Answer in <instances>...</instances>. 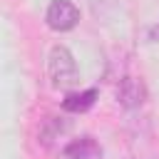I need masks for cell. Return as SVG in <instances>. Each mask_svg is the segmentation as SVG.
<instances>
[{
	"instance_id": "cell-1",
	"label": "cell",
	"mask_w": 159,
	"mask_h": 159,
	"mask_svg": "<svg viewBox=\"0 0 159 159\" xmlns=\"http://www.w3.org/2000/svg\"><path fill=\"white\" fill-rule=\"evenodd\" d=\"M47 72L52 80V87L57 89H70L80 82V72H77V62L72 57V52L65 45H55L50 50L47 57Z\"/></svg>"
},
{
	"instance_id": "cell-2",
	"label": "cell",
	"mask_w": 159,
	"mask_h": 159,
	"mask_svg": "<svg viewBox=\"0 0 159 159\" xmlns=\"http://www.w3.org/2000/svg\"><path fill=\"white\" fill-rule=\"evenodd\" d=\"M47 25L57 32H67L80 22V10L70 0H52L47 7Z\"/></svg>"
},
{
	"instance_id": "cell-3",
	"label": "cell",
	"mask_w": 159,
	"mask_h": 159,
	"mask_svg": "<svg viewBox=\"0 0 159 159\" xmlns=\"http://www.w3.org/2000/svg\"><path fill=\"white\" fill-rule=\"evenodd\" d=\"M117 99H119L127 109L139 107V104L144 102V84H142L139 80H134V77H122L119 84H117Z\"/></svg>"
},
{
	"instance_id": "cell-4",
	"label": "cell",
	"mask_w": 159,
	"mask_h": 159,
	"mask_svg": "<svg viewBox=\"0 0 159 159\" xmlns=\"http://www.w3.org/2000/svg\"><path fill=\"white\" fill-rule=\"evenodd\" d=\"M62 157L65 159H102V149L92 137H82V139H75L72 144H67Z\"/></svg>"
},
{
	"instance_id": "cell-5",
	"label": "cell",
	"mask_w": 159,
	"mask_h": 159,
	"mask_svg": "<svg viewBox=\"0 0 159 159\" xmlns=\"http://www.w3.org/2000/svg\"><path fill=\"white\" fill-rule=\"evenodd\" d=\"M97 99V89H84V92H72L62 99V109L65 112H87Z\"/></svg>"
},
{
	"instance_id": "cell-6",
	"label": "cell",
	"mask_w": 159,
	"mask_h": 159,
	"mask_svg": "<svg viewBox=\"0 0 159 159\" xmlns=\"http://www.w3.org/2000/svg\"><path fill=\"white\" fill-rule=\"evenodd\" d=\"M147 40H149V42H159V25H152V27L147 30Z\"/></svg>"
}]
</instances>
